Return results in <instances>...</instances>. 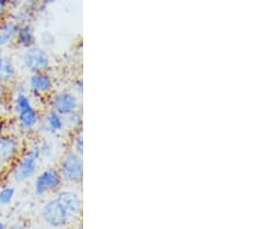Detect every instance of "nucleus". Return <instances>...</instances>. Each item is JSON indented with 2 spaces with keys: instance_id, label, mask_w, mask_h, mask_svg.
I'll return each instance as SVG.
<instances>
[{
  "instance_id": "obj_1",
  "label": "nucleus",
  "mask_w": 260,
  "mask_h": 229,
  "mask_svg": "<svg viewBox=\"0 0 260 229\" xmlns=\"http://www.w3.org/2000/svg\"><path fill=\"white\" fill-rule=\"evenodd\" d=\"M61 174L65 180L80 183L83 177V163L79 154L70 153L61 162Z\"/></svg>"
},
{
  "instance_id": "obj_2",
  "label": "nucleus",
  "mask_w": 260,
  "mask_h": 229,
  "mask_svg": "<svg viewBox=\"0 0 260 229\" xmlns=\"http://www.w3.org/2000/svg\"><path fill=\"white\" fill-rule=\"evenodd\" d=\"M24 65L32 72L39 73L49 66L48 53L41 48H30L24 53Z\"/></svg>"
},
{
  "instance_id": "obj_3",
  "label": "nucleus",
  "mask_w": 260,
  "mask_h": 229,
  "mask_svg": "<svg viewBox=\"0 0 260 229\" xmlns=\"http://www.w3.org/2000/svg\"><path fill=\"white\" fill-rule=\"evenodd\" d=\"M43 218L50 226L61 227L67 222L69 216L66 215L59 203L56 199H53L43 207Z\"/></svg>"
},
{
  "instance_id": "obj_4",
  "label": "nucleus",
  "mask_w": 260,
  "mask_h": 229,
  "mask_svg": "<svg viewBox=\"0 0 260 229\" xmlns=\"http://www.w3.org/2000/svg\"><path fill=\"white\" fill-rule=\"evenodd\" d=\"M56 201L59 203V205L69 218L77 216L81 212V199L77 193L72 192V191H61L58 194Z\"/></svg>"
},
{
  "instance_id": "obj_5",
  "label": "nucleus",
  "mask_w": 260,
  "mask_h": 229,
  "mask_svg": "<svg viewBox=\"0 0 260 229\" xmlns=\"http://www.w3.org/2000/svg\"><path fill=\"white\" fill-rule=\"evenodd\" d=\"M16 108L19 110L20 120L24 127H32L37 123V112L31 107L29 99L24 94H19L16 99Z\"/></svg>"
},
{
  "instance_id": "obj_6",
  "label": "nucleus",
  "mask_w": 260,
  "mask_h": 229,
  "mask_svg": "<svg viewBox=\"0 0 260 229\" xmlns=\"http://www.w3.org/2000/svg\"><path fill=\"white\" fill-rule=\"evenodd\" d=\"M61 176L60 174L54 169H49L42 173L37 177L35 183V191L37 194H43L50 190L56 189L60 185Z\"/></svg>"
},
{
  "instance_id": "obj_7",
  "label": "nucleus",
  "mask_w": 260,
  "mask_h": 229,
  "mask_svg": "<svg viewBox=\"0 0 260 229\" xmlns=\"http://www.w3.org/2000/svg\"><path fill=\"white\" fill-rule=\"evenodd\" d=\"M41 154L40 148L32 149L31 152L27 154V156L21 161L20 166L18 167V170H16V180L19 181H24L27 178L31 177L34 173L36 170V165L37 160H39Z\"/></svg>"
},
{
  "instance_id": "obj_8",
  "label": "nucleus",
  "mask_w": 260,
  "mask_h": 229,
  "mask_svg": "<svg viewBox=\"0 0 260 229\" xmlns=\"http://www.w3.org/2000/svg\"><path fill=\"white\" fill-rule=\"evenodd\" d=\"M54 111L59 115H70L78 107L77 96L71 93H60L53 100Z\"/></svg>"
},
{
  "instance_id": "obj_9",
  "label": "nucleus",
  "mask_w": 260,
  "mask_h": 229,
  "mask_svg": "<svg viewBox=\"0 0 260 229\" xmlns=\"http://www.w3.org/2000/svg\"><path fill=\"white\" fill-rule=\"evenodd\" d=\"M30 86L36 91H48L52 87V80L48 74L35 73L30 79Z\"/></svg>"
},
{
  "instance_id": "obj_10",
  "label": "nucleus",
  "mask_w": 260,
  "mask_h": 229,
  "mask_svg": "<svg viewBox=\"0 0 260 229\" xmlns=\"http://www.w3.org/2000/svg\"><path fill=\"white\" fill-rule=\"evenodd\" d=\"M16 141L8 137L0 138V159L2 160H10L16 152Z\"/></svg>"
},
{
  "instance_id": "obj_11",
  "label": "nucleus",
  "mask_w": 260,
  "mask_h": 229,
  "mask_svg": "<svg viewBox=\"0 0 260 229\" xmlns=\"http://www.w3.org/2000/svg\"><path fill=\"white\" fill-rule=\"evenodd\" d=\"M18 31H19L18 24L12 22V21L6 22L2 28H0V45L8 43V42L18 34Z\"/></svg>"
},
{
  "instance_id": "obj_12",
  "label": "nucleus",
  "mask_w": 260,
  "mask_h": 229,
  "mask_svg": "<svg viewBox=\"0 0 260 229\" xmlns=\"http://www.w3.org/2000/svg\"><path fill=\"white\" fill-rule=\"evenodd\" d=\"M18 40L23 47L26 48L31 47L34 42H35V36H34V31L31 27L24 26L22 28H20L18 31Z\"/></svg>"
},
{
  "instance_id": "obj_13",
  "label": "nucleus",
  "mask_w": 260,
  "mask_h": 229,
  "mask_svg": "<svg viewBox=\"0 0 260 229\" xmlns=\"http://www.w3.org/2000/svg\"><path fill=\"white\" fill-rule=\"evenodd\" d=\"M48 124H49V127L50 130L52 132H56L58 130H60L62 127V119H61V116L58 114L57 111H51L49 114V117H48Z\"/></svg>"
},
{
  "instance_id": "obj_14",
  "label": "nucleus",
  "mask_w": 260,
  "mask_h": 229,
  "mask_svg": "<svg viewBox=\"0 0 260 229\" xmlns=\"http://www.w3.org/2000/svg\"><path fill=\"white\" fill-rule=\"evenodd\" d=\"M15 194V190L14 187H5L0 191V204L3 205H7L12 202V199L14 198Z\"/></svg>"
},
{
  "instance_id": "obj_15",
  "label": "nucleus",
  "mask_w": 260,
  "mask_h": 229,
  "mask_svg": "<svg viewBox=\"0 0 260 229\" xmlns=\"http://www.w3.org/2000/svg\"><path fill=\"white\" fill-rule=\"evenodd\" d=\"M15 70L13 64L10 60H4V65H3V70H2V74H0V78L4 79V80H7L14 76Z\"/></svg>"
},
{
  "instance_id": "obj_16",
  "label": "nucleus",
  "mask_w": 260,
  "mask_h": 229,
  "mask_svg": "<svg viewBox=\"0 0 260 229\" xmlns=\"http://www.w3.org/2000/svg\"><path fill=\"white\" fill-rule=\"evenodd\" d=\"M67 116H69V120L71 122V124L74 125V126H78V125L81 124V116L79 115L77 111H73L72 114Z\"/></svg>"
},
{
  "instance_id": "obj_17",
  "label": "nucleus",
  "mask_w": 260,
  "mask_h": 229,
  "mask_svg": "<svg viewBox=\"0 0 260 229\" xmlns=\"http://www.w3.org/2000/svg\"><path fill=\"white\" fill-rule=\"evenodd\" d=\"M75 148H77V152L79 154H81L83 152V138L81 135L78 137L77 140H75Z\"/></svg>"
},
{
  "instance_id": "obj_18",
  "label": "nucleus",
  "mask_w": 260,
  "mask_h": 229,
  "mask_svg": "<svg viewBox=\"0 0 260 229\" xmlns=\"http://www.w3.org/2000/svg\"><path fill=\"white\" fill-rule=\"evenodd\" d=\"M77 87H78V89H79V91H80V93H82V89H83V86H82V81H78V85H77Z\"/></svg>"
},
{
  "instance_id": "obj_19",
  "label": "nucleus",
  "mask_w": 260,
  "mask_h": 229,
  "mask_svg": "<svg viewBox=\"0 0 260 229\" xmlns=\"http://www.w3.org/2000/svg\"><path fill=\"white\" fill-rule=\"evenodd\" d=\"M4 7H5V2H0V14L3 13Z\"/></svg>"
},
{
  "instance_id": "obj_20",
  "label": "nucleus",
  "mask_w": 260,
  "mask_h": 229,
  "mask_svg": "<svg viewBox=\"0 0 260 229\" xmlns=\"http://www.w3.org/2000/svg\"><path fill=\"white\" fill-rule=\"evenodd\" d=\"M3 65H4V59L0 57V74H2V70H3Z\"/></svg>"
},
{
  "instance_id": "obj_21",
  "label": "nucleus",
  "mask_w": 260,
  "mask_h": 229,
  "mask_svg": "<svg viewBox=\"0 0 260 229\" xmlns=\"http://www.w3.org/2000/svg\"><path fill=\"white\" fill-rule=\"evenodd\" d=\"M12 229H23L22 227H21L20 226V224H15V226L14 227H12Z\"/></svg>"
},
{
  "instance_id": "obj_22",
  "label": "nucleus",
  "mask_w": 260,
  "mask_h": 229,
  "mask_svg": "<svg viewBox=\"0 0 260 229\" xmlns=\"http://www.w3.org/2000/svg\"><path fill=\"white\" fill-rule=\"evenodd\" d=\"M0 229H6V228H5V226H4V223H3V222H0Z\"/></svg>"
}]
</instances>
